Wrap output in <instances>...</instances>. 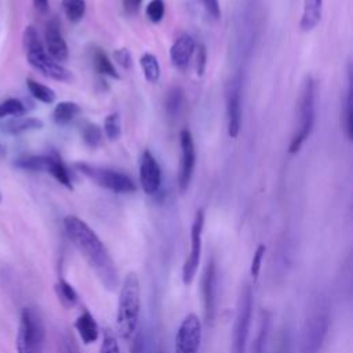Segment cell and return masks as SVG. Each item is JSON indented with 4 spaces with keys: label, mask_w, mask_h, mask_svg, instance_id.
<instances>
[{
    "label": "cell",
    "mask_w": 353,
    "mask_h": 353,
    "mask_svg": "<svg viewBox=\"0 0 353 353\" xmlns=\"http://www.w3.org/2000/svg\"><path fill=\"white\" fill-rule=\"evenodd\" d=\"M204 228V211L200 208L196 211L192 229H190V251L182 266V281L185 285H190L200 263L201 256V241Z\"/></svg>",
    "instance_id": "obj_9"
},
{
    "label": "cell",
    "mask_w": 353,
    "mask_h": 353,
    "mask_svg": "<svg viewBox=\"0 0 353 353\" xmlns=\"http://www.w3.org/2000/svg\"><path fill=\"white\" fill-rule=\"evenodd\" d=\"M139 63L145 79L149 83H157L160 79V63L157 61V57L150 52H145L141 55Z\"/></svg>",
    "instance_id": "obj_24"
},
{
    "label": "cell",
    "mask_w": 353,
    "mask_h": 353,
    "mask_svg": "<svg viewBox=\"0 0 353 353\" xmlns=\"http://www.w3.org/2000/svg\"><path fill=\"white\" fill-rule=\"evenodd\" d=\"M99 353H120L117 338L114 336L112 330H105L103 331Z\"/></svg>",
    "instance_id": "obj_34"
},
{
    "label": "cell",
    "mask_w": 353,
    "mask_h": 353,
    "mask_svg": "<svg viewBox=\"0 0 353 353\" xmlns=\"http://www.w3.org/2000/svg\"><path fill=\"white\" fill-rule=\"evenodd\" d=\"M201 342V321L194 313L183 317L175 334V353H199Z\"/></svg>",
    "instance_id": "obj_10"
},
{
    "label": "cell",
    "mask_w": 353,
    "mask_h": 353,
    "mask_svg": "<svg viewBox=\"0 0 353 353\" xmlns=\"http://www.w3.org/2000/svg\"><path fill=\"white\" fill-rule=\"evenodd\" d=\"M330 307L320 299L307 314L301 338V353H320L330 330Z\"/></svg>",
    "instance_id": "obj_4"
},
{
    "label": "cell",
    "mask_w": 353,
    "mask_h": 353,
    "mask_svg": "<svg viewBox=\"0 0 353 353\" xmlns=\"http://www.w3.org/2000/svg\"><path fill=\"white\" fill-rule=\"evenodd\" d=\"M196 72L199 76L204 74L205 65H207V50L204 44H199L196 47Z\"/></svg>",
    "instance_id": "obj_36"
},
{
    "label": "cell",
    "mask_w": 353,
    "mask_h": 353,
    "mask_svg": "<svg viewBox=\"0 0 353 353\" xmlns=\"http://www.w3.org/2000/svg\"><path fill=\"white\" fill-rule=\"evenodd\" d=\"M252 288L245 284L241 290L239 302H237V313L233 328V350L234 353H245V343L248 339V331L252 316Z\"/></svg>",
    "instance_id": "obj_8"
},
{
    "label": "cell",
    "mask_w": 353,
    "mask_h": 353,
    "mask_svg": "<svg viewBox=\"0 0 353 353\" xmlns=\"http://www.w3.org/2000/svg\"><path fill=\"white\" fill-rule=\"evenodd\" d=\"M316 119V83L307 76L303 81L299 98V130L291 139L288 152L295 154L301 150L303 142L310 137Z\"/></svg>",
    "instance_id": "obj_6"
},
{
    "label": "cell",
    "mask_w": 353,
    "mask_h": 353,
    "mask_svg": "<svg viewBox=\"0 0 353 353\" xmlns=\"http://www.w3.org/2000/svg\"><path fill=\"white\" fill-rule=\"evenodd\" d=\"M79 112H80V108L77 103L72 101H62V102H58L57 106L54 108L52 120L58 125H65L70 123Z\"/></svg>",
    "instance_id": "obj_22"
},
{
    "label": "cell",
    "mask_w": 353,
    "mask_h": 353,
    "mask_svg": "<svg viewBox=\"0 0 353 353\" xmlns=\"http://www.w3.org/2000/svg\"><path fill=\"white\" fill-rule=\"evenodd\" d=\"M44 338L40 314L32 307H23L15 339L17 353H44Z\"/></svg>",
    "instance_id": "obj_5"
},
{
    "label": "cell",
    "mask_w": 353,
    "mask_h": 353,
    "mask_svg": "<svg viewBox=\"0 0 353 353\" xmlns=\"http://www.w3.org/2000/svg\"><path fill=\"white\" fill-rule=\"evenodd\" d=\"M0 201H1V193H0Z\"/></svg>",
    "instance_id": "obj_42"
},
{
    "label": "cell",
    "mask_w": 353,
    "mask_h": 353,
    "mask_svg": "<svg viewBox=\"0 0 353 353\" xmlns=\"http://www.w3.org/2000/svg\"><path fill=\"white\" fill-rule=\"evenodd\" d=\"M141 312V285L137 273L125 274L117 302L116 328L123 339H130L138 327Z\"/></svg>",
    "instance_id": "obj_2"
},
{
    "label": "cell",
    "mask_w": 353,
    "mask_h": 353,
    "mask_svg": "<svg viewBox=\"0 0 353 353\" xmlns=\"http://www.w3.org/2000/svg\"><path fill=\"white\" fill-rule=\"evenodd\" d=\"M55 292L65 307H72L79 301V296L74 288L63 279H59V281L55 284Z\"/></svg>",
    "instance_id": "obj_26"
},
{
    "label": "cell",
    "mask_w": 353,
    "mask_h": 353,
    "mask_svg": "<svg viewBox=\"0 0 353 353\" xmlns=\"http://www.w3.org/2000/svg\"><path fill=\"white\" fill-rule=\"evenodd\" d=\"M194 50H196V43L190 34L183 33L179 37H176L170 48V58L172 65L175 68L183 69L189 63Z\"/></svg>",
    "instance_id": "obj_16"
},
{
    "label": "cell",
    "mask_w": 353,
    "mask_h": 353,
    "mask_svg": "<svg viewBox=\"0 0 353 353\" xmlns=\"http://www.w3.org/2000/svg\"><path fill=\"white\" fill-rule=\"evenodd\" d=\"M26 108L21 99L8 98L0 103V119H6L7 116L19 117L25 116Z\"/></svg>",
    "instance_id": "obj_28"
},
{
    "label": "cell",
    "mask_w": 353,
    "mask_h": 353,
    "mask_svg": "<svg viewBox=\"0 0 353 353\" xmlns=\"http://www.w3.org/2000/svg\"><path fill=\"white\" fill-rule=\"evenodd\" d=\"M145 12H146V17H148L152 22L157 23V22H160V21L163 19V17H164L165 4H164L163 0H152V1L146 6Z\"/></svg>",
    "instance_id": "obj_33"
},
{
    "label": "cell",
    "mask_w": 353,
    "mask_h": 353,
    "mask_svg": "<svg viewBox=\"0 0 353 353\" xmlns=\"http://www.w3.org/2000/svg\"><path fill=\"white\" fill-rule=\"evenodd\" d=\"M342 125L346 138L350 141L353 137V119H352V88L349 87L346 99H345V109L342 112Z\"/></svg>",
    "instance_id": "obj_30"
},
{
    "label": "cell",
    "mask_w": 353,
    "mask_h": 353,
    "mask_svg": "<svg viewBox=\"0 0 353 353\" xmlns=\"http://www.w3.org/2000/svg\"><path fill=\"white\" fill-rule=\"evenodd\" d=\"M323 14V0H303V10L299 26L303 32L314 29Z\"/></svg>",
    "instance_id": "obj_19"
},
{
    "label": "cell",
    "mask_w": 353,
    "mask_h": 353,
    "mask_svg": "<svg viewBox=\"0 0 353 353\" xmlns=\"http://www.w3.org/2000/svg\"><path fill=\"white\" fill-rule=\"evenodd\" d=\"M65 353H79L77 350H76V347L73 346V343H70L69 341L65 343Z\"/></svg>",
    "instance_id": "obj_41"
},
{
    "label": "cell",
    "mask_w": 353,
    "mask_h": 353,
    "mask_svg": "<svg viewBox=\"0 0 353 353\" xmlns=\"http://www.w3.org/2000/svg\"><path fill=\"white\" fill-rule=\"evenodd\" d=\"M62 10L66 18L76 23L79 22L85 12V1L84 0H62Z\"/></svg>",
    "instance_id": "obj_27"
},
{
    "label": "cell",
    "mask_w": 353,
    "mask_h": 353,
    "mask_svg": "<svg viewBox=\"0 0 353 353\" xmlns=\"http://www.w3.org/2000/svg\"><path fill=\"white\" fill-rule=\"evenodd\" d=\"M46 51L57 62H63L69 57L68 44L59 30V23L57 19L48 21L46 26Z\"/></svg>",
    "instance_id": "obj_15"
},
{
    "label": "cell",
    "mask_w": 353,
    "mask_h": 353,
    "mask_svg": "<svg viewBox=\"0 0 353 353\" xmlns=\"http://www.w3.org/2000/svg\"><path fill=\"white\" fill-rule=\"evenodd\" d=\"M139 182L143 192L149 196L156 194L161 186V170L156 157L149 152L143 150L139 163Z\"/></svg>",
    "instance_id": "obj_13"
},
{
    "label": "cell",
    "mask_w": 353,
    "mask_h": 353,
    "mask_svg": "<svg viewBox=\"0 0 353 353\" xmlns=\"http://www.w3.org/2000/svg\"><path fill=\"white\" fill-rule=\"evenodd\" d=\"M183 92L179 87H172L165 98V109L170 114H176L179 112V108L182 105Z\"/></svg>",
    "instance_id": "obj_31"
},
{
    "label": "cell",
    "mask_w": 353,
    "mask_h": 353,
    "mask_svg": "<svg viewBox=\"0 0 353 353\" xmlns=\"http://www.w3.org/2000/svg\"><path fill=\"white\" fill-rule=\"evenodd\" d=\"M83 141L87 146L90 148H97L99 143H101V139H102V132H101V128L97 125V124H87L84 128H83Z\"/></svg>",
    "instance_id": "obj_32"
},
{
    "label": "cell",
    "mask_w": 353,
    "mask_h": 353,
    "mask_svg": "<svg viewBox=\"0 0 353 353\" xmlns=\"http://www.w3.org/2000/svg\"><path fill=\"white\" fill-rule=\"evenodd\" d=\"M216 273L214 259L207 262L203 274V302H204V317L207 324H212L215 319L216 305Z\"/></svg>",
    "instance_id": "obj_14"
},
{
    "label": "cell",
    "mask_w": 353,
    "mask_h": 353,
    "mask_svg": "<svg viewBox=\"0 0 353 353\" xmlns=\"http://www.w3.org/2000/svg\"><path fill=\"white\" fill-rule=\"evenodd\" d=\"M113 57H114V61H117V63L124 68V69H128L132 63V58H131V54L127 48H119L113 52Z\"/></svg>",
    "instance_id": "obj_37"
},
{
    "label": "cell",
    "mask_w": 353,
    "mask_h": 353,
    "mask_svg": "<svg viewBox=\"0 0 353 353\" xmlns=\"http://www.w3.org/2000/svg\"><path fill=\"white\" fill-rule=\"evenodd\" d=\"M92 65H94V69L99 74H105V76L112 77V79H120V74H119L117 69L114 68V65L112 63V61L103 52L102 48H95L94 50V52H92Z\"/></svg>",
    "instance_id": "obj_23"
},
{
    "label": "cell",
    "mask_w": 353,
    "mask_h": 353,
    "mask_svg": "<svg viewBox=\"0 0 353 353\" xmlns=\"http://www.w3.org/2000/svg\"><path fill=\"white\" fill-rule=\"evenodd\" d=\"M123 4H124V8H125L127 12L134 14L139 10V7L142 4V0H123Z\"/></svg>",
    "instance_id": "obj_39"
},
{
    "label": "cell",
    "mask_w": 353,
    "mask_h": 353,
    "mask_svg": "<svg viewBox=\"0 0 353 353\" xmlns=\"http://www.w3.org/2000/svg\"><path fill=\"white\" fill-rule=\"evenodd\" d=\"M76 168L79 170V172H81L106 190L114 193H132L137 190L134 181L121 171L98 167L88 163H77Z\"/></svg>",
    "instance_id": "obj_7"
},
{
    "label": "cell",
    "mask_w": 353,
    "mask_h": 353,
    "mask_svg": "<svg viewBox=\"0 0 353 353\" xmlns=\"http://www.w3.org/2000/svg\"><path fill=\"white\" fill-rule=\"evenodd\" d=\"M50 160H48V167H47V172L51 174L61 185H63L68 189H73V183H72V178L70 174L66 168V165L63 164L62 159L57 154V153H51L48 154Z\"/></svg>",
    "instance_id": "obj_20"
},
{
    "label": "cell",
    "mask_w": 353,
    "mask_h": 353,
    "mask_svg": "<svg viewBox=\"0 0 353 353\" xmlns=\"http://www.w3.org/2000/svg\"><path fill=\"white\" fill-rule=\"evenodd\" d=\"M203 4H204V8H205L208 17H211L212 19L221 18V7H219L218 0H203Z\"/></svg>",
    "instance_id": "obj_38"
},
{
    "label": "cell",
    "mask_w": 353,
    "mask_h": 353,
    "mask_svg": "<svg viewBox=\"0 0 353 353\" xmlns=\"http://www.w3.org/2000/svg\"><path fill=\"white\" fill-rule=\"evenodd\" d=\"M22 41L26 50V59L32 68L39 70L43 76L57 81H69L72 79L70 73L47 54L34 26L28 25L25 28Z\"/></svg>",
    "instance_id": "obj_3"
},
{
    "label": "cell",
    "mask_w": 353,
    "mask_h": 353,
    "mask_svg": "<svg viewBox=\"0 0 353 353\" xmlns=\"http://www.w3.org/2000/svg\"><path fill=\"white\" fill-rule=\"evenodd\" d=\"M1 131L8 135H18L26 131H33V130H41L44 127V123L40 119L36 117H29V116H19V117H12L7 121H4L1 125Z\"/></svg>",
    "instance_id": "obj_18"
},
{
    "label": "cell",
    "mask_w": 353,
    "mask_h": 353,
    "mask_svg": "<svg viewBox=\"0 0 353 353\" xmlns=\"http://www.w3.org/2000/svg\"><path fill=\"white\" fill-rule=\"evenodd\" d=\"M63 229L70 243L83 255L97 277L106 290H116L119 285V273L110 252L97 236V233L76 215L63 218Z\"/></svg>",
    "instance_id": "obj_1"
},
{
    "label": "cell",
    "mask_w": 353,
    "mask_h": 353,
    "mask_svg": "<svg viewBox=\"0 0 353 353\" xmlns=\"http://www.w3.org/2000/svg\"><path fill=\"white\" fill-rule=\"evenodd\" d=\"M48 160L50 156L46 154H25L21 156L18 159H15L14 165L19 170H25V171H33V172H41L46 171L47 172V167H48Z\"/></svg>",
    "instance_id": "obj_21"
},
{
    "label": "cell",
    "mask_w": 353,
    "mask_h": 353,
    "mask_svg": "<svg viewBox=\"0 0 353 353\" xmlns=\"http://www.w3.org/2000/svg\"><path fill=\"white\" fill-rule=\"evenodd\" d=\"M179 143H181V167H179L178 183H179L181 192H185L189 188V183L194 172V165H196L194 142L188 128H183L179 132Z\"/></svg>",
    "instance_id": "obj_12"
},
{
    "label": "cell",
    "mask_w": 353,
    "mask_h": 353,
    "mask_svg": "<svg viewBox=\"0 0 353 353\" xmlns=\"http://www.w3.org/2000/svg\"><path fill=\"white\" fill-rule=\"evenodd\" d=\"M33 6L39 12H47L48 11V0H33Z\"/></svg>",
    "instance_id": "obj_40"
},
{
    "label": "cell",
    "mask_w": 353,
    "mask_h": 353,
    "mask_svg": "<svg viewBox=\"0 0 353 353\" xmlns=\"http://www.w3.org/2000/svg\"><path fill=\"white\" fill-rule=\"evenodd\" d=\"M159 353H160V352H159Z\"/></svg>",
    "instance_id": "obj_43"
},
{
    "label": "cell",
    "mask_w": 353,
    "mask_h": 353,
    "mask_svg": "<svg viewBox=\"0 0 353 353\" xmlns=\"http://www.w3.org/2000/svg\"><path fill=\"white\" fill-rule=\"evenodd\" d=\"M26 85L29 92L40 102L43 103H52L55 101V92L52 88H50L48 85H44L39 81H36L32 77L26 79Z\"/></svg>",
    "instance_id": "obj_25"
},
{
    "label": "cell",
    "mask_w": 353,
    "mask_h": 353,
    "mask_svg": "<svg viewBox=\"0 0 353 353\" xmlns=\"http://www.w3.org/2000/svg\"><path fill=\"white\" fill-rule=\"evenodd\" d=\"M265 252H266V247L263 244H259L254 252V256H252V261H251V276L252 279H258L259 276V272H261V266H262V259L265 256Z\"/></svg>",
    "instance_id": "obj_35"
},
{
    "label": "cell",
    "mask_w": 353,
    "mask_h": 353,
    "mask_svg": "<svg viewBox=\"0 0 353 353\" xmlns=\"http://www.w3.org/2000/svg\"><path fill=\"white\" fill-rule=\"evenodd\" d=\"M103 131L105 135L110 139V141H116L120 134H121V123H120V116L117 112L110 113L105 117L103 121Z\"/></svg>",
    "instance_id": "obj_29"
},
{
    "label": "cell",
    "mask_w": 353,
    "mask_h": 353,
    "mask_svg": "<svg viewBox=\"0 0 353 353\" xmlns=\"http://www.w3.org/2000/svg\"><path fill=\"white\" fill-rule=\"evenodd\" d=\"M226 113H228V134L236 138L241 127V74L237 73L226 90Z\"/></svg>",
    "instance_id": "obj_11"
},
{
    "label": "cell",
    "mask_w": 353,
    "mask_h": 353,
    "mask_svg": "<svg viewBox=\"0 0 353 353\" xmlns=\"http://www.w3.org/2000/svg\"><path fill=\"white\" fill-rule=\"evenodd\" d=\"M74 328L84 343H94L99 336V327L88 310H83L74 321Z\"/></svg>",
    "instance_id": "obj_17"
}]
</instances>
